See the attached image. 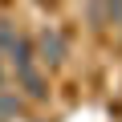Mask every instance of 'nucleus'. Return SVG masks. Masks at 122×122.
<instances>
[{"instance_id":"nucleus-7","label":"nucleus","mask_w":122,"mask_h":122,"mask_svg":"<svg viewBox=\"0 0 122 122\" xmlns=\"http://www.w3.org/2000/svg\"><path fill=\"white\" fill-rule=\"evenodd\" d=\"M114 25H118V33H122V16H118V20H114Z\"/></svg>"},{"instance_id":"nucleus-4","label":"nucleus","mask_w":122,"mask_h":122,"mask_svg":"<svg viewBox=\"0 0 122 122\" xmlns=\"http://www.w3.org/2000/svg\"><path fill=\"white\" fill-rule=\"evenodd\" d=\"M16 37H20V33L12 29V20H0V49H4V53L16 45Z\"/></svg>"},{"instance_id":"nucleus-6","label":"nucleus","mask_w":122,"mask_h":122,"mask_svg":"<svg viewBox=\"0 0 122 122\" xmlns=\"http://www.w3.org/2000/svg\"><path fill=\"white\" fill-rule=\"evenodd\" d=\"M0 90H4V61H0Z\"/></svg>"},{"instance_id":"nucleus-1","label":"nucleus","mask_w":122,"mask_h":122,"mask_svg":"<svg viewBox=\"0 0 122 122\" xmlns=\"http://www.w3.org/2000/svg\"><path fill=\"white\" fill-rule=\"evenodd\" d=\"M65 37H61L57 29H41L37 33V41H33V57L41 61V65H61L65 61Z\"/></svg>"},{"instance_id":"nucleus-3","label":"nucleus","mask_w":122,"mask_h":122,"mask_svg":"<svg viewBox=\"0 0 122 122\" xmlns=\"http://www.w3.org/2000/svg\"><path fill=\"white\" fill-rule=\"evenodd\" d=\"M20 110V94H8V90H0V122H4L8 114Z\"/></svg>"},{"instance_id":"nucleus-5","label":"nucleus","mask_w":122,"mask_h":122,"mask_svg":"<svg viewBox=\"0 0 122 122\" xmlns=\"http://www.w3.org/2000/svg\"><path fill=\"white\" fill-rule=\"evenodd\" d=\"M118 16H122V0H106V20L114 25Z\"/></svg>"},{"instance_id":"nucleus-2","label":"nucleus","mask_w":122,"mask_h":122,"mask_svg":"<svg viewBox=\"0 0 122 122\" xmlns=\"http://www.w3.org/2000/svg\"><path fill=\"white\" fill-rule=\"evenodd\" d=\"M16 77H20V86H25V94H29L33 102H45V98H49V81H45V73H41L37 65L16 69Z\"/></svg>"}]
</instances>
